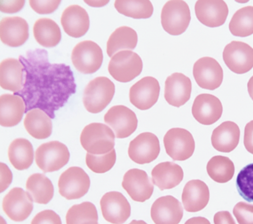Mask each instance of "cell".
<instances>
[{"instance_id":"obj_32","label":"cell","mask_w":253,"mask_h":224,"mask_svg":"<svg viewBox=\"0 0 253 224\" xmlns=\"http://www.w3.org/2000/svg\"><path fill=\"white\" fill-rule=\"evenodd\" d=\"M136 32L131 27L123 26L117 28L110 36L107 42V53L112 57L125 50L134 49L137 43Z\"/></svg>"},{"instance_id":"obj_24","label":"cell","mask_w":253,"mask_h":224,"mask_svg":"<svg viewBox=\"0 0 253 224\" xmlns=\"http://www.w3.org/2000/svg\"><path fill=\"white\" fill-rule=\"evenodd\" d=\"M61 23L70 36L79 38L84 35L89 27V18L86 10L77 4L67 7L63 12Z\"/></svg>"},{"instance_id":"obj_45","label":"cell","mask_w":253,"mask_h":224,"mask_svg":"<svg viewBox=\"0 0 253 224\" xmlns=\"http://www.w3.org/2000/svg\"><path fill=\"white\" fill-rule=\"evenodd\" d=\"M244 144L246 150L253 154V120L248 122L245 126Z\"/></svg>"},{"instance_id":"obj_22","label":"cell","mask_w":253,"mask_h":224,"mask_svg":"<svg viewBox=\"0 0 253 224\" xmlns=\"http://www.w3.org/2000/svg\"><path fill=\"white\" fill-rule=\"evenodd\" d=\"M29 26L27 21L19 16L6 17L0 22L1 42L10 47L22 45L28 39Z\"/></svg>"},{"instance_id":"obj_39","label":"cell","mask_w":253,"mask_h":224,"mask_svg":"<svg viewBox=\"0 0 253 224\" xmlns=\"http://www.w3.org/2000/svg\"><path fill=\"white\" fill-rule=\"evenodd\" d=\"M236 185L239 195L248 202H253V163L246 166L240 171Z\"/></svg>"},{"instance_id":"obj_16","label":"cell","mask_w":253,"mask_h":224,"mask_svg":"<svg viewBox=\"0 0 253 224\" xmlns=\"http://www.w3.org/2000/svg\"><path fill=\"white\" fill-rule=\"evenodd\" d=\"M122 186L133 200L139 202L149 199L154 191V185L146 172L138 168H132L125 173Z\"/></svg>"},{"instance_id":"obj_35","label":"cell","mask_w":253,"mask_h":224,"mask_svg":"<svg viewBox=\"0 0 253 224\" xmlns=\"http://www.w3.org/2000/svg\"><path fill=\"white\" fill-rule=\"evenodd\" d=\"M232 35L245 37L253 34V6H247L237 10L229 24Z\"/></svg>"},{"instance_id":"obj_21","label":"cell","mask_w":253,"mask_h":224,"mask_svg":"<svg viewBox=\"0 0 253 224\" xmlns=\"http://www.w3.org/2000/svg\"><path fill=\"white\" fill-rule=\"evenodd\" d=\"M190 79L181 73L175 72L168 76L165 83L164 97L170 105L179 108L190 98Z\"/></svg>"},{"instance_id":"obj_28","label":"cell","mask_w":253,"mask_h":224,"mask_svg":"<svg viewBox=\"0 0 253 224\" xmlns=\"http://www.w3.org/2000/svg\"><path fill=\"white\" fill-rule=\"evenodd\" d=\"M24 82V67L19 59L7 58L0 64V85L2 88L16 93Z\"/></svg>"},{"instance_id":"obj_44","label":"cell","mask_w":253,"mask_h":224,"mask_svg":"<svg viewBox=\"0 0 253 224\" xmlns=\"http://www.w3.org/2000/svg\"><path fill=\"white\" fill-rule=\"evenodd\" d=\"M0 192H2L10 184L12 180V174L5 164L0 163Z\"/></svg>"},{"instance_id":"obj_46","label":"cell","mask_w":253,"mask_h":224,"mask_svg":"<svg viewBox=\"0 0 253 224\" xmlns=\"http://www.w3.org/2000/svg\"><path fill=\"white\" fill-rule=\"evenodd\" d=\"M214 224H236L231 214L227 211L217 212L213 217Z\"/></svg>"},{"instance_id":"obj_1","label":"cell","mask_w":253,"mask_h":224,"mask_svg":"<svg viewBox=\"0 0 253 224\" xmlns=\"http://www.w3.org/2000/svg\"><path fill=\"white\" fill-rule=\"evenodd\" d=\"M18 59L24 67V82L20 91L13 93L25 104V112L40 109L51 118L76 92V84L70 67L51 63L47 52L37 48L28 50Z\"/></svg>"},{"instance_id":"obj_12","label":"cell","mask_w":253,"mask_h":224,"mask_svg":"<svg viewBox=\"0 0 253 224\" xmlns=\"http://www.w3.org/2000/svg\"><path fill=\"white\" fill-rule=\"evenodd\" d=\"M104 122L114 131L117 138H125L136 129L138 120L135 113L124 105L111 107L104 116Z\"/></svg>"},{"instance_id":"obj_36","label":"cell","mask_w":253,"mask_h":224,"mask_svg":"<svg viewBox=\"0 0 253 224\" xmlns=\"http://www.w3.org/2000/svg\"><path fill=\"white\" fill-rule=\"evenodd\" d=\"M114 6L121 14L136 19L149 18L153 12L152 3L148 0H117Z\"/></svg>"},{"instance_id":"obj_49","label":"cell","mask_w":253,"mask_h":224,"mask_svg":"<svg viewBox=\"0 0 253 224\" xmlns=\"http://www.w3.org/2000/svg\"><path fill=\"white\" fill-rule=\"evenodd\" d=\"M249 94L253 101V75L249 79L247 84Z\"/></svg>"},{"instance_id":"obj_26","label":"cell","mask_w":253,"mask_h":224,"mask_svg":"<svg viewBox=\"0 0 253 224\" xmlns=\"http://www.w3.org/2000/svg\"><path fill=\"white\" fill-rule=\"evenodd\" d=\"M240 131L238 125L231 121L221 123L212 131L211 142L218 151L229 153L237 146L240 139Z\"/></svg>"},{"instance_id":"obj_4","label":"cell","mask_w":253,"mask_h":224,"mask_svg":"<svg viewBox=\"0 0 253 224\" xmlns=\"http://www.w3.org/2000/svg\"><path fill=\"white\" fill-rule=\"evenodd\" d=\"M161 19L166 32L172 35H180L187 29L191 20L189 6L183 0H169L162 8Z\"/></svg>"},{"instance_id":"obj_37","label":"cell","mask_w":253,"mask_h":224,"mask_svg":"<svg viewBox=\"0 0 253 224\" xmlns=\"http://www.w3.org/2000/svg\"><path fill=\"white\" fill-rule=\"evenodd\" d=\"M66 224H98V214L94 204L84 202L72 206L66 216Z\"/></svg>"},{"instance_id":"obj_3","label":"cell","mask_w":253,"mask_h":224,"mask_svg":"<svg viewBox=\"0 0 253 224\" xmlns=\"http://www.w3.org/2000/svg\"><path fill=\"white\" fill-rule=\"evenodd\" d=\"M115 92V85L110 79L104 76L96 77L84 88V105L88 112L99 113L111 102Z\"/></svg>"},{"instance_id":"obj_38","label":"cell","mask_w":253,"mask_h":224,"mask_svg":"<svg viewBox=\"0 0 253 224\" xmlns=\"http://www.w3.org/2000/svg\"><path fill=\"white\" fill-rule=\"evenodd\" d=\"M116 161L115 149L111 152L101 155H93L87 153L85 163L87 167L93 172L97 173H105L110 170Z\"/></svg>"},{"instance_id":"obj_15","label":"cell","mask_w":253,"mask_h":224,"mask_svg":"<svg viewBox=\"0 0 253 224\" xmlns=\"http://www.w3.org/2000/svg\"><path fill=\"white\" fill-rule=\"evenodd\" d=\"M100 204L103 218L113 224H123L130 216V205L121 192H107L102 197Z\"/></svg>"},{"instance_id":"obj_8","label":"cell","mask_w":253,"mask_h":224,"mask_svg":"<svg viewBox=\"0 0 253 224\" xmlns=\"http://www.w3.org/2000/svg\"><path fill=\"white\" fill-rule=\"evenodd\" d=\"M163 141L167 154L174 161H185L192 156L195 150L193 137L184 128L170 129L165 135Z\"/></svg>"},{"instance_id":"obj_25","label":"cell","mask_w":253,"mask_h":224,"mask_svg":"<svg viewBox=\"0 0 253 224\" xmlns=\"http://www.w3.org/2000/svg\"><path fill=\"white\" fill-rule=\"evenodd\" d=\"M152 181L160 190L173 188L182 180V168L171 162H162L154 167L151 171Z\"/></svg>"},{"instance_id":"obj_14","label":"cell","mask_w":253,"mask_h":224,"mask_svg":"<svg viewBox=\"0 0 253 224\" xmlns=\"http://www.w3.org/2000/svg\"><path fill=\"white\" fill-rule=\"evenodd\" d=\"M160 91V84L155 78L143 77L130 88V102L138 109L148 110L157 102Z\"/></svg>"},{"instance_id":"obj_29","label":"cell","mask_w":253,"mask_h":224,"mask_svg":"<svg viewBox=\"0 0 253 224\" xmlns=\"http://www.w3.org/2000/svg\"><path fill=\"white\" fill-rule=\"evenodd\" d=\"M24 125L28 133L37 139H45L52 132L51 118L44 112L38 108L26 113Z\"/></svg>"},{"instance_id":"obj_30","label":"cell","mask_w":253,"mask_h":224,"mask_svg":"<svg viewBox=\"0 0 253 224\" xmlns=\"http://www.w3.org/2000/svg\"><path fill=\"white\" fill-rule=\"evenodd\" d=\"M26 188L33 202L37 203L47 204L53 196L54 188L51 181L42 173L30 175L27 180Z\"/></svg>"},{"instance_id":"obj_41","label":"cell","mask_w":253,"mask_h":224,"mask_svg":"<svg viewBox=\"0 0 253 224\" xmlns=\"http://www.w3.org/2000/svg\"><path fill=\"white\" fill-rule=\"evenodd\" d=\"M61 0H29L31 7L39 14H49L58 7Z\"/></svg>"},{"instance_id":"obj_34","label":"cell","mask_w":253,"mask_h":224,"mask_svg":"<svg viewBox=\"0 0 253 224\" xmlns=\"http://www.w3.org/2000/svg\"><path fill=\"white\" fill-rule=\"evenodd\" d=\"M209 176L214 181L223 183L230 180L235 172V167L228 157L220 155L212 157L207 165Z\"/></svg>"},{"instance_id":"obj_2","label":"cell","mask_w":253,"mask_h":224,"mask_svg":"<svg viewBox=\"0 0 253 224\" xmlns=\"http://www.w3.org/2000/svg\"><path fill=\"white\" fill-rule=\"evenodd\" d=\"M115 137L113 131L108 126L93 122L84 127L80 136V142L87 153L101 155L114 149Z\"/></svg>"},{"instance_id":"obj_18","label":"cell","mask_w":253,"mask_h":224,"mask_svg":"<svg viewBox=\"0 0 253 224\" xmlns=\"http://www.w3.org/2000/svg\"><path fill=\"white\" fill-rule=\"evenodd\" d=\"M151 217L155 224H178L183 215L181 203L171 195L156 199L151 208Z\"/></svg>"},{"instance_id":"obj_23","label":"cell","mask_w":253,"mask_h":224,"mask_svg":"<svg viewBox=\"0 0 253 224\" xmlns=\"http://www.w3.org/2000/svg\"><path fill=\"white\" fill-rule=\"evenodd\" d=\"M184 209L188 212H197L203 210L208 204L210 191L207 185L199 179L187 182L181 196Z\"/></svg>"},{"instance_id":"obj_11","label":"cell","mask_w":253,"mask_h":224,"mask_svg":"<svg viewBox=\"0 0 253 224\" xmlns=\"http://www.w3.org/2000/svg\"><path fill=\"white\" fill-rule=\"evenodd\" d=\"M160 152L158 138L151 132H143L131 140L129 144L128 155L134 163L143 165L157 159Z\"/></svg>"},{"instance_id":"obj_7","label":"cell","mask_w":253,"mask_h":224,"mask_svg":"<svg viewBox=\"0 0 253 224\" xmlns=\"http://www.w3.org/2000/svg\"><path fill=\"white\" fill-rule=\"evenodd\" d=\"M103 56L96 43L86 40L77 44L72 50L71 59L74 67L84 74H91L100 67Z\"/></svg>"},{"instance_id":"obj_10","label":"cell","mask_w":253,"mask_h":224,"mask_svg":"<svg viewBox=\"0 0 253 224\" xmlns=\"http://www.w3.org/2000/svg\"><path fill=\"white\" fill-rule=\"evenodd\" d=\"M223 59L228 68L237 74H244L253 67V48L241 41H232L224 48Z\"/></svg>"},{"instance_id":"obj_31","label":"cell","mask_w":253,"mask_h":224,"mask_svg":"<svg viewBox=\"0 0 253 224\" xmlns=\"http://www.w3.org/2000/svg\"><path fill=\"white\" fill-rule=\"evenodd\" d=\"M9 160L16 169L22 170L28 168L34 160V150L31 142L25 138L14 140L8 150Z\"/></svg>"},{"instance_id":"obj_27","label":"cell","mask_w":253,"mask_h":224,"mask_svg":"<svg viewBox=\"0 0 253 224\" xmlns=\"http://www.w3.org/2000/svg\"><path fill=\"white\" fill-rule=\"evenodd\" d=\"M23 99L14 94H5L0 97V124L12 127L18 124L25 112Z\"/></svg>"},{"instance_id":"obj_17","label":"cell","mask_w":253,"mask_h":224,"mask_svg":"<svg viewBox=\"0 0 253 224\" xmlns=\"http://www.w3.org/2000/svg\"><path fill=\"white\" fill-rule=\"evenodd\" d=\"M33 200L27 192L14 187L5 196L2 209L6 215L15 222L26 220L33 209Z\"/></svg>"},{"instance_id":"obj_20","label":"cell","mask_w":253,"mask_h":224,"mask_svg":"<svg viewBox=\"0 0 253 224\" xmlns=\"http://www.w3.org/2000/svg\"><path fill=\"white\" fill-rule=\"evenodd\" d=\"M195 12L198 20L210 27L223 25L228 14L226 3L221 0H199L195 5Z\"/></svg>"},{"instance_id":"obj_48","label":"cell","mask_w":253,"mask_h":224,"mask_svg":"<svg viewBox=\"0 0 253 224\" xmlns=\"http://www.w3.org/2000/svg\"><path fill=\"white\" fill-rule=\"evenodd\" d=\"M88 5L92 7H101L107 4L109 0H84Z\"/></svg>"},{"instance_id":"obj_43","label":"cell","mask_w":253,"mask_h":224,"mask_svg":"<svg viewBox=\"0 0 253 224\" xmlns=\"http://www.w3.org/2000/svg\"><path fill=\"white\" fill-rule=\"evenodd\" d=\"M25 1L18 0H0V10L7 13H13L19 11L24 6Z\"/></svg>"},{"instance_id":"obj_50","label":"cell","mask_w":253,"mask_h":224,"mask_svg":"<svg viewBox=\"0 0 253 224\" xmlns=\"http://www.w3.org/2000/svg\"><path fill=\"white\" fill-rule=\"evenodd\" d=\"M129 224H147L146 222L142 220H132Z\"/></svg>"},{"instance_id":"obj_47","label":"cell","mask_w":253,"mask_h":224,"mask_svg":"<svg viewBox=\"0 0 253 224\" xmlns=\"http://www.w3.org/2000/svg\"><path fill=\"white\" fill-rule=\"evenodd\" d=\"M184 224H211V223L206 218L195 217L187 220Z\"/></svg>"},{"instance_id":"obj_6","label":"cell","mask_w":253,"mask_h":224,"mask_svg":"<svg viewBox=\"0 0 253 224\" xmlns=\"http://www.w3.org/2000/svg\"><path fill=\"white\" fill-rule=\"evenodd\" d=\"M70 153L67 146L57 141L40 145L35 152V161L44 172L57 171L67 164Z\"/></svg>"},{"instance_id":"obj_13","label":"cell","mask_w":253,"mask_h":224,"mask_svg":"<svg viewBox=\"0 0 253 224\" xmlns=\"http://www.w3.org/2000/svg\"><path fill=\"white\" fill-rule=\"evenodd\" d=\"M193 74L199 87L210 90L218 88L223 78V70L219 63L209 56L201 57L194 63Z\"/></svg>"},{"instance_id":"obj_5","label":"cell","mask_w":253,"mask_h":224,"mask_svg":"<svg viewBox=\"0 0 253 224\" xmlns=\"http://www.w3.org/2000/svg\"><path fill=\"white\" fill-rule=\"evenodd\" d=\"M143 62L139 56L129 50L120 51L112 57L108 69L110 74L120 82L131 81L142 71Z\"/></svg>"},{"instance_id":"obj_19","label":"cell","mask_w":253,"mask_h":224,"mask_svg":"<svg viewBox=\"0 0 253 224\" xmlns=\"http://www.w3.org/2000/svg\"><path fill=\"white\" fill-rule=\"evenodd\" d=\"M222 111L219 99L207 93L198 95L192 107V113L194 118L200 123L206 125L216 122L220 118Z\"/></svg>"},{"instance_id":"obj_42","label":"cell","mask_w":253,"mask_h":224,"mask_svg":"<svg viewBox=\"0 0 253 224\" xmlns=\"http://www.w3.org/2000/svg\"><path fill=\"white\" fill-rule=\"evenodd\" d=\"M31 224H62V222L55 212L45 210L38 213L33 219Z\"/></svg>"},{"instance_id":"obj_40","label":"cell","mask_w":253,"mask_h":224,"mask_svg":"<svg viewBox=\"0 0 253 224\" xmlns=\"http://www.w3.org/2000/svg\"><path fill=\"white\" fill-rule=\"evenodd\" d=\"M233 213L239 224H253V205L239 202L235 205Z\"/></svg>"},{"instance_id":"obj_33","label":"cell","mask_w":253,"mask_h":224,"mask_svg":"<svg viewBox=\"0 0 253 224\" xmlns=\"http://www.w3.org/2000/svg\"><path fill=\"white\" fill-rule=\"evenodd\" d=\"M33 34L37 42L46 48L56 46L61 38L59 26L54 20L48 18H41L35 22Z\"/></svg>"},{"instance_id":"obj_9","label":"cell","mask_w":253,"mask_h":224,"mask_svg":"<svg viewBox=\"0 0 253 224\" xmlns=\"http://www.w3.org/2000/svg\"><path fill=\"white\" fill-rule=\"evenodd\" d=\"M90 179L81 168L72 167L60 176L58 186L60 194L67 200L84 196L90 186Z\"/></svg>"}]
</instances>
